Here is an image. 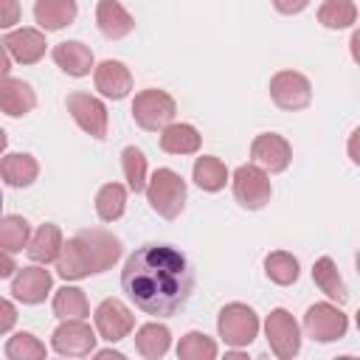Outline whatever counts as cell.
<instances>
[{
  "label": "cell",
  "mask_w": 360,
  "mask_h": 360,
  "mask_svg": "<svg viewBox=\"0 0 360 360\" xmlns=\"http://www.w3.org/2000/svg\"><path fill=\"white\" fill-rule=\"evenodd\" d=\"M307 6H309V0H273V8H276L278 14H287V17L301 14Z\"/></svg>",
  "instance_id": "74e56055"
},
{
  "label": "cell",
  "mask_w": 360,
  "mask_h": 360,
  "mask_svg": "<svg viewBox=\"0 0 360 360\" xmlns=\"http://www.w3.org/2000/svg\"><path fill=\"white\" fill-rule=\"evenodd\" d=\"M264 338L278 360H292L301 352V326L287 309H273L264 318Z\"/></svg>",
  "instance_id": "ba28073f"
},
{
  "label": "cell",
  "mask_w": 360,
  "mask_h": 360,
  "mask_svg": "<svg viewBox=\"0 0 360 360\" xmlns=\"http://www.w3.org/2000/svg\"><path fill=\"white\" fill-rule=\"evenodd\" d=\"M51 56H53L56 68H62L73 79L90 76V70H93V51L79 39H65V42L53 45Z\"/></svg>",
  "instance_id": "ac0fdd59"
},
{
  "label": "cell",
  "mask_w": 360,
  "mask_h": 360,
  "mask_svg": "<svg viewBox=\"0 0 360 360\" xmlns=\"http://www.w3.org/2000/svg\"><path fill=\"white\" fill-rule=\"evenodd\" d=\"M233 200L248 208V211H259L270 202L273 197V186H270V177L264 169H259L256 163H242L236 172H233Z\"/></svg>",
  "instance_id": "8992f818"
},
{
  "label": "cell",
  "mask_w": 360,
  "mask_h": 360,
  "mask_svg": "<svg viewBox=\"0 0 360 360\" xmlns=\"http://www.w3.org/2000/svg\"><path fill=\"white\" fill-rule=\"evenodd\" d=\"M357 20V6L354 0H323L318 8V22L329 31H343L352 28Z\"/></svg>",
  "instance_id": "f1b7e54d"
},
{
  "label": "cell",
  "mask_w": 360,
  "mask_h": 360,
  "mask_svg": "<svg viewBox=\"0 0 360 360\" xmlns=\"http://www.w3.org/2000/svg\"><path fill=\"white\" fill-rule=\"evenodd\" d=\"M20 0H0V28H14L20 22Z\"/></svg>",
  "instance_id": "d590c367"
},
{
  "label": "cell",
  "mask_w": 360,
  "mask_h": 360,
  "mask_svg": "<svg viewBox=\"0 0 360 360\" xmlns=\"http://www.w3.org/2000/svg\"><path fill=\"white\" fill-rule=\"evenodd\" d=\"M191 180H194L202 191L214 194V191H222V188H225V183H228V169H225V163H222L219 158L202 155V158L194 160Z\"/></svg>",
  "instance_id": "484cf974"
},
{
  "label": "cell",
  "mask_w": 360,
  "mask_h": 360,
  "mask_svg": "<svg viewBox=\"0 0 360 360\" xmlns=\"http://www.w3.org/2000/svg\"><path fill=\"white\" fill-rule=\"evenodd\" d=\"M250 160H253L259 169H264V172H270V174H278V172H284V169L290 166V160H292V146H290V141H287L284 135H278V132H262V135H256L253 143H250Z\"/></svg>",
  "instance_id": "4fadbf2b"
},
{
  "label": "cell",
  "mask_w": 360,
  "mask_h": 360,
  "mask_svg": "<svg viewBox=\"0 0 360 360\" xmlns=\"http://www.w3.org/2000/svg\"><path fill=\"white\" fill-rule=\"evenodd\" d=\"M28 236H31V225L25 217L8 214L0 219V248L6 253H20L28 245Z\"/></svg>",
  "instance_id": "4dcf8cb0"
},
{
  "label": "cell",
  "mask_w": 360,
  "mask_h": 360,
  "mask_svg": "<svg viewBox=\"0 0 360 360\" xmlns=\"http://www.w3.org/2000/svg\"><path fill=\"white\" fill-rule=\"evenodd\" d=\"M312 281H315V287H318L326 298H332V301H338V304H346V301H349L346 281H343V276H340V270H338V264H335L332 256L315 259V264H312Z\"/></svg>",
  "instance_id": "7402d4cb"
},
{
  "label": "cell",
  "mask_w": 360,
  "mask_h": 360,
  "mask_svg": "<svg viewBox=\"0 0 360 360\" xmlns=\"http://www.w3.org/2000/svg\"><path fill=\"white\" fill-rule=\"evenodd\" d=\"M0 177L11 188H28L39 177V163L28 152H11L0 160Z\"/></svg>",
  "instance_id": "ffe728a7"
},
{
  "label": "cell",
  "mask_w": 360,
  "mask_h": 360,
  "mask_svg": "<svg viewBox=\"0 0 360 360\" xmlns=\"http://www.w3.org/2000/svg\"><path fill=\"white\" fill-rule=\"evenodd\" d=\"M51 287H53V276L45 267H37V264L22 267V270L17 267L14 276H11V295L17 301L28 304V307L42 304L45 295L51 292Z\"/></svg>",
  "instance_id": "5bb4252c"
},
{
  "label": "cell",
  "mask_w": 360,
  "mask_h": 360,
  "mask_svg": "<svg viewBox=\"0 0 360 360\" xmlns=\"http://www.w3.org/2000/svg\"><path fill=\"white\" fill-rule=\"evenodd\" d=\"M270 98L276 107L295 112V110H307L312 101V84L304 73L298 70H278L270 76Z\"/></svg>",
  "instance_id": "9c48e42d"
},
{
  "label": "cell",
  "mask_w": 360,
  "mask_h": 360,
  "mask_svg": "<svg viewBox=\"0 0 360 360\" xmlns=\"http://www.w3.org/2000/svg\"><path fill=\"white\" fill-rule=\"evenodd\" d=\"M96 25L107 39H124L135 31V17L118 0H98L96 3Z\"/></svg>",
  "instance_id": "e0dca14e"
},
{
  "label": "cell",
  "mask_w": 360,
  "mask_h": 360,
  "mask_svg": "<svg viewBox=\"0 0 360 360\" xmlns=\"http://www.w3.org/2000/svg\"><path fill=\"white\" fill-rule=\"evenodd\" d=\"M217 340L208 338L205 332H186L177 343V357L180 360H214L217 357Z\"/></svg>",
  "instance_id": "1f68e13d"
},
{
  "label": "cell",
  "mask_w": 360,
  "mask_h": 360,
  "mask_svg": "<svg viewBox=\"0 0 360 360\" xmlns=\"http://www.w3.org/2000/svg\"><path fill=\"white\" fill-rule=\"evenodd\" d=\"M17 323V307L8 298H0V335L11 332Z\"/></svg>",
  "instance_id": "8d00e7d4"
},
{
  "label": "cell",
  "mask_w": 360,
  "mask_h": 360,
  "mask_svg": "<svg viewBox=\"0 0 360 360\" xmlns=\"http://www.w3.org/2000/svg\"><path fill=\"white\" fill-rule=\"evenodd\" d=\"M174 115H177V101L166 90L149 87L132 98V121L146 132L163 129L166 124L174 121Z\"/></svg>",
  "instance_id": "5b68a950"
},
{
  "label": "cell",
  "mask_w": 360,
  "mask_h": 360,
  "mask_svg": "<svg viewBox=\"0 0 360 360\" xmlns=\"http://www.w3.org/2000/svg\"><path fill=\"white\" fill-rule=\"evenodd\" d=\"M65 107H68L70 118L76 121V127H79L82 132H87V135L96 138V141L107 138L110 118H107V107L101 104V98L76 90V93H70V96L65 98Z\"/></svg>",
  "instance_id": "30bf717a"
},
{
  "label": "cell",
  "mask_w": 360,
  "mask_h": 360,
  "mask_svg": "<svg viewBox=\"0 0 360 360\" xmlns=\"http://www.w3.org/2000/svg\"><path fill=\"white\" fill-rule=\"evenodd\" d=\"M62 231H59V225H53V222H45V225H39L31 236H28V245H25V250H28V256L37 262V264H51V262H56V256H59V250H62Z\"/></svg>",
  "instance_id": "44dd1931"
},
{
  "label": "cell",
  "mask_w": 360,
  "mask_h": 360,
  "mask_svg": "<svg viewBox=\"0 0 360 360\" xmlns=\"http://www.w3.org/2000/svg\"><path fill=\"white\" fill-rule=\"evenodd\" d=\"M93 82H96V90L112 101L127 98L132 90V73L118 59H104L98 68H93Z\"/></svg>",
  "instance_id": "2e32d148"
},
{
  "label": "cell",
  "mask_w": 360,
  "mask_h": 360,
  "mask_svg": "<svg viewBox=\"0 0 360 360\" xmlns=\"http://www.w3.org/2000/svg\"><path fill=\"white\" fill-rule=\"evenodd\" d=\"M197 276L191 259L174 248L160 242H146L129 253L121 270V290L127 298L146 315L172 318L177 315L191 292Z\"/></svg>",
  "instance_id": "6da1fadb"
},
{
  "label": "cell",
  "mask_w": 360,
  "mask_h": 360,
  "mask_svg": "<svg viewBox=\"0 0 360 360\" xmlns=\"http://www.w3.org/2000/svg\"><path fill=\"white\" fill-rule=\"evenodd\" d=\"M51 307H53V315L59 321H65V318H87L90 315L87 295L79 287H62V290H56Z\"/></svg>",
  "instance_id": "f546056e"
},
{
  "label": "cell",
  "mask_w": 360,
  "mask_h": 360,
  "mask_svg": "<svg viewBox=\"0 0 360 360\" xmlns=\"http://www.w3.org/2000/svg\"><path fill=\"white\" fill-rule=\"evenodd\" d=\"M6 357L8 360H42L45 354H48V349H45V343L37 338V335H31V332H17V335H11L8 340H6Z\"/></svg>",
  "instance_id": "836d02e7"
},
{
  "label": "cell",
  "mask_w": 360,
  "mask_h": 360,
  "mask_svg": "<svg viewBox=\"0 0 360 360\" xmlns=\"http://www.w3.org/2000/svg\"><path fill=\"white\" fill-rule=\"evenodd\" d=\"M202 143V135L191 124H166L160 129V149L166 155H194Z\"/></svg>",
  "instance_id": "cb8c5ba5"
},
{
  "label": "cell",
  "mask_w": 360,
  "mask_h": 360,
  "mask_svg": "<svg viewBox=\"0 0 360 360\" xmlns=\"http://www.w3.org/2000/svg\"><path fill=\"white\" fill-rule=\"evenodd\" d=\"M76 248H79V256L87 267L90 276L96 273H104L110 270L118 259H121V239L104 228H82L76 236H73Z\"/></svg>",
  "instance_id": "3957f363"
},
{
  "label": "cell",
  "mask_w": 360,
  "mask_h": 360,
  "mask_svg": "<svg viewBox=\"0 0 360 360\" xmlns=\"http://www.w3.org/2000/svg\"><path fill=\"white\" fill-rule=\"evenodd\" d=\"M45 34L39 28H14L3 37V48L20 65H37L45 56Z\"/></svg>",
  "instance_id": "9a60e30c"
},
{
  "label": "cell",
  "mask_w": 360,
  "mask_h": 360,
  "mask_svg": "<svg viewBox=\"0 0 360 360\" xmlns=\"http://www.w3.org/2000/svg\"><path fill=\"white\" fill-rule=\"evenodd\" d=\"M17 270V262H14V253H6L0 248V278H11Z\"/></svg>",
  "instance_id": "f35d334b"
},
{
  "label": "cell",
  "mask_w": 360,
  "mask_h": 360,
  "mask_svg": "<svg viewBox=\"0 0 360 360\" xmlns=\"http://www.w3.org/2000/svg\"><path fill=\"white\" fill-rule=\"evenodd\" d=\"M304 332L318 343H335L349 332V318L340 309V304L335 307V304L318 301L304 312Z\"/></svg>",
  "instance_id": "52a82bcc"
},
{
  "label": "cell",
  "mask_w": 360,
  "mask_h": 360,
  "mask_svg": "<svg viewBox=\"0 0 360 360\" xmlns=\"http://www.w3.org/2000/svg\"><path fill=\"white\" fill-rule=\"evenodd\" d=\"M172 346V332L166 323H143L135 332V352L143 360H160Z\"/></svg>",
  "instance_id": "d4e9b609"
},
{
  "label": "cell",
  "mask_w": 360,
  "mask_h": 360,
  "mask_svg": "<svg viewBox=\"0 0 360 360\" xmlns=\"http://www.w3.org/2000/svg\"><path fill=\"white\" fill-rule=\"evenodd\" d=\"M93 354H96L98 360H110V357H112V360H124V354H121V352H112V349H101V352H93Z\"/></svg>",
  "instance_id": "60d3db41"
},
{
  "label": "cell",
  "mask_w": 360,
  "mask_h": 360,
  "mask_svg": "<svg viewBox=\"0 0 360 360\" xmlns=\"http://www.w3.org/2000/svg\"><path fill=\"white\" fill-rule=\"evenodd\" d=\"M217 332L225 340V346H231V349L250 346L259 335V315L253 307H248L242 301L225 304L217 315Z\"/></svg>",
  "instance_id": "277c9868"
},
{
  "label": "cell",
  "mask_w": 360,
  "mask_h": 360,
  "mask_svg": "<svg viewBox=\"0 0 360 360\" xmlns=\"http://www.w3.org/2000/svg\"><path fill=\"white\" fill-rule=\"evenodd\" d=\"M79 14L76 0H37L34 3V20L45 31H59L70 25Z\"/></svg>",
  "instance_id": "603a6c76"
},
{
  "label": "cell",
  "mask_w": 360,
  "mask_h": 360,
  "mask_svg": "<svg viewBox=\"0 0 360 360\" xmlns=\"http://www.w3.org/2000/svg\"><path fill=\"white\" fill-rule=\"evenodd\" d=\"M146 200H149V208L163 217V219H177L186 208V180L174 172V169H158L149 180H146Z\"/></svg>",
  "instance_id": "7a4b0ae2"
},
{
  "label": "cell",
  "mask_w": 360,
  "mask_h": 360,
  "mask_svg": "<svg viewBox=\"0 0 360 360\" xmlns=\"http://www.w3.org/2000/svg\"><path fill=\"white\" fill-rule=\"evenodd\" d=\"M0 219H3V191H0Z\"/></svg>",
  "instance_id": "7bdbcfd3"
},
{
  "label": "cell",
  "mask_w": 360,
  "mask_h": 360,
  "mask_svg": "<svg viewBox=\"0 0 360 360\" xmlns=\"http://www.w3.org/2000/svg\"><path fill=\"white\" fill-rule=\"evenodd\" d=\"M264 273H267V278H270L273 284L290 287V284L298 281L301 264H298V259H295L292 253H287V250H273V253L264 256Z\"/></svg>",
  "instance_id": "83f0119b"
},
{
  "label": "cell",
  "mask_w": 360,
  "mask_h": 360,
  "mask_svg": "<svg viewBox=\"0 0 360 360\" xmlns=\"http://www.w3.org/2000/svg\"><path fill=\"white\" fill-rule=\"evenodd\" d=\"M8 70H11V56H8V51H6L3 42H0V82L8 76Z\"/></svg>",
  "instance_id": "ab89813d"
},
{
  "label": "cell",
  "mask_w": 360,
  "mask_h": 360,
  "mask_svg": "<svg viewBox=\"0 0 360 360\" xmlns=\"http://www.w3.org/2000/svg\"><path fill=\"white\" fill-rule=\"evenodd\" d=\"M93 321H96V332L101 335V340L107 343H118L124 340L132 329H135V315L132 309L118 301V298H104L96 312H93Z\"/></svg>",
  "instance_id": "7c38bea8"
},
{
  "label": "cell",
  "mask_w": 360,
  "mask_h": 360,
  "mask_svg": "<svg viewBox=\"0 0 360 360\" xmlns=\"http://www.w3.org/2000/svg\"><path fill=\"white\" fill-rule=\"evenodd\" d=\"M121 169H124V180H127L129 191L141 194L146 188V158H143V152L138 146H124Z\"/></svg>",
  "instance_id": "d6a6232c"
},
{
  "label": "cell",
  "mask_w": 360,
  "mask_h": 360,
  "mask_svg": "<svg viewBox=\"0 0 360 360\" xmlns=\"http://www.w3.org/2000/svg\"><path fill=\"white\" fill-rule=\"evenodd\" d=\"M56 273H59L65 281H82V278L90 276L87 267H84V262H82V256H79V248H76L73 236H70L68 242H62V250H59V256H56Z\"/></svg>",
  "instance_id": "e575fe53"
},
{
  "label": "cell",
  "mask_w": 360,
  "mask_h": 360,
  "mask_svg": "<svg viewBox=\"0 0 360 360\" xmlns=\"http://www.w3.org/2000/svg\"><path fill=\"white\" fill-rule=\"evenodd\" d=\"M96 340L98 338L90 323H84V318H65L51 335V349L62 357H84L93 354Z\"/></svg>",
  "instance_id": "8fae6325"
},
{
  "label": "cell",
  "mask_w": 360,
  "mask_h": 360,
  "mask_svg": "<svg viewBox=\"0 0 360 360\" xmlns=\"http://www.w3.org/2000/svg\"><path fill=\"white\" fill-rule=\"evenodd\" d=\"M127 211V188L121 183H104L96 191V214L101 222H115Z\"/></svg>",
  "instance_id": "4316f807"
},
{
  "label": "cell",
  "mask_w": 360,
  "mask_h": 360,
  "mask_svg": "<svg viewBox=\"0 0 360 360\" xmlns=\"http://www.w3.org/2000/svg\"><path fill=\"white\" fill-rule=\"evenodd\" d=\"M37 107V93L28 82L6 76L0 82V110L11 118H22Z\"/></svg>",
  "instance_id": "d6986e66"
},
{
  "label": "cell",
  "mask_w": 360,
  "mask_h": 360,
  "mask_svg": "<svg viewBox=\"0 0 360 360\" xmlns=\"http://www.w3.org/2000/svg\"><path fill=\"white\" fill-rule=\"evenodd\" d=\"M6 146H8V135H6V129L0 127V152H6Z\"/></svg>",
  "instance_id": "b9f144b4"
}]
</instances>
